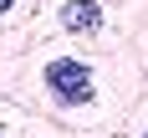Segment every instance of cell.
Wrapping results in <instances>:
<instances>
[{"mask_svg": "<svg viewBox=\"0 0 148 138\" xmlns=\"http://www.w3.org/2000/svg\"><path fill=\"white\" fill-rule=\"evenodd\" d=\"M143 138H148V133H143Z\"/></svg>", "mask_w": 148, "mask_h": 138, "instance_id": "obj_4", "label": "cell"}, {"mask_svg": "<svg viewBox=\"0 0 148 138\" xmlns=\"http://www.w3.org/2000/svg\"><path fill=\"white\" fill-rule=\"evenodd\" d=\"M61 26L66 31H97L102 26V5L97 0H66L61 5Z\"/></svg>", "mask_w": 148, "mask_h": 138, "instance_id": "obj_2", "label": "cell"}, {"mask_svg": "<svg viewBox=\"0 0 148 138\" xmlns=\"http://www.w3.org/2000/svg\"><path fill=\"white\" fill-rule=\"evenodd\" d=\"M46 82H51V92H56L61 102H92V72H87V61H72V56H56V61H46Z\"/></svg>", "mask_w": 148, "mask_h": 138, "instance_id": "obj_1", "label": "cell"}, {"mask_svg": "<svg viewBox=\"0 0 148 138\" xmlns=\"http://www.w3.org/2000/svg\"><path fill=\"white\" fill-rule=\"evenodd\" d=\"M10 5H15V0H0V15H5V10H10Z\"/></svg>", "mask_w": 148, "mask_h": 138, "instance_id": "obj_3", "label": "cell"}]
</instances>
